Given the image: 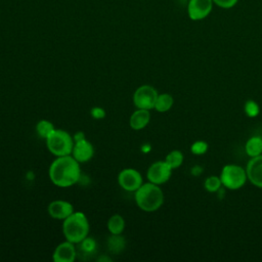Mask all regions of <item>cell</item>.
<instances>
[{
	"label": "cell",
	"instance_id": "1",
	"mask_svg": "<svg viewBox=\"0 0 262 262\" xmlns=\"http://www.w3.org/2000/svg\"><path fill=\"white\" fill-rule=\"evenodd\" d=\"M50 181L58 187H70L76 184L81 177L80 163L72 156L56 157L48 170Z\"/></svg>",
	"mask_w": 262,
	"mask_h": 262
},
{
	"label": "cell",
	"instance_id": "2",
	"mask_svg": "<svg viewBox=\"0 0 262 262\" xmlns=\"http://www.w3.org/2000/svg\"><path fill=\"white\" fill-rule=\"evenodd\" d=\"M89 221L86 215L77 211L72 213L62 221V233L67 241L77 245L85 239L89 234Z\"/></svg>",
	"mask_w": 262,
	"mask_h": 262
},
{
	"label": "cell",
	"instance_id": "3",
	"mask_svg": "<svg viewBox=\"0 0 262 262\" xmlns=\"http://www.w3.org/2000/svg\"><path fill=\"white\" fill-rule=\"evenodd\" d=\"M136 205L144 212L157 211L164 202V193L158 184L146 182L135 191Z\"/></svg>",
	"mask_w": 262,
	"mask_h": 262
},
{
	"label": "cell",
	"instance_id": "4",
	"mask_svg": "<svg viewBox=\"0 0 262 262\" xmlns=\"http://www.w3.org/2000/svg\"><path fill=\"white\" fill-rule=\"evenodd\" d=\"M48 150L55 157L72 155L74 146L73 136L61 129H54L45 139Z\"/></svg>",
	"mask_w": 262,
	"mask_h": 262
},
{
	"label": "cell",
	"instance_id": "5",
	"mask_svg": "<svg viewBox=\"0 0 262 262\" xmlns=\"http://www.w3.org/2000/svg\"><path fill=\"white\" fill-rule=\"evenodd\" d=\"M221 183L229 189L241 188L247 179L246 171L236 165H226L221 171Z\"/></svg>",
	"mask_w": 262,
	"mask_h": 262
},
{
	"label": "cell",
	"instance_id": "6",
	"mask_svg": "<svg viewBox=\"0 0 262 262\" xmlns=\"http://www.w3.org/2000/svg\"><path fill=\"white\" fill-rule=\"evenodd\" d=\"M157 90L150 85H142L138 87L133 94V103L137 108L151 110L155 108L158 98Z\"/></svg>",
	"mask_w": 262,
	"mask_h": 262
},
{
	"label": "cell",
	"instance_id": "7",
	"mask_svg": "<svg viewBox=\"0 0 262 262\" xmlns=\"http://www.w3.org/2000/svg\"><path fill=\"white\" fill-rule=\"evenodd\" d=\"M118 183L124 190L135 192L143 182L142 176L137 170L133 168H126L119 173Z\"/></svg>",
	"mask_w": 262,
	"mask_h": 262
},
{
	"label": "cell",
	"instance_id": "8",
	"mask_svg": "<svg viewBox=\"0 0 262 262\" xmlns=\"http://www.w3.org/2000/svg\"><path fill=\"white\" fill-rule=\"evenodd\" d=\"M172 168L166 163V161H158L152 163L146 172L147 180L155 184H163L171 177Z\"/></svg>",
	"mask_w": 262,
	"mask_h": 262
},
{
	"label": "cell",
	"instance_id": "9",
	"mask_svg": "<svg viewBox=\"0 0 262 262\" xmlns=\"http://www.w3.org/2000/svg\"><path fill=\"white\" fill-rule=\"evenodd\" d=\"M213 7V0H189L187 13L190 19L201 20L206 18Z\"/></svg>",
	"mask_w": 262,
	"mask_h": 262
},
{
	"label": "cell",
	"instance_id": "10",
	"mask_svg": "<svg viewBox=\"0 0 262 262\" xmlns=\"http://www.w3.org/2000/svg\"><path fill=\"white\" fill-rule=\"evenodd\" d=\"M47 211L51 218L62 221L75 212L73 205L64 200H55L50 202Z\"/></svg>",
	"mask_w": 262,
	"mask_h": 262
},
{
	"label": "cell",
	"instance_id": "11",
	"mask_svg": "<svg viewBox=\"0 0 262 262\" xmlns=\"http://www.w3.org/2000/svg\"><path fill=\"white\" fill-rule=\"evenodd\" d=\"M77 257V250L75 244L64 241L56 246L53 251L52 259L54 262H73Z\"/></svg>",
	"mask_w": 262,
	"mask_h": 262
},
{
	"label": "cell",
	"instance_id": "12",
	"mask_svg": "<svg viewBox=\"0 0 262 262\" xmlns=\"http://www.w3.org/2000/svg\"><path fill=\"white\" fill-rule=\"evenodd\" d=\"M94 155V147L91 142H89L86 138L75 141L72 156L79 162V163H86L92 159Z\"/></svg>",
	"mask_w": 262,
	"mask_h": 262
},
{
	"label": "cell",
	"instance_id": "13",
	"mask_svg": "<svg viewBox=\"0 0 262 262\" xmlns=\"http://www.w3.org/2000/svg\"><path fill=\"white\" fill-rule=\"evenodd\" d=\"M247 178L257 187L262 188V156L253 157L247 165Z\"/></svg>",
	"mask_w": 262,
	"mask_h": 262
},
{
	"label": "cell",
	"instance_id": "14",
	"mask_svg": "<svg viewBox=\"0 0 262 262\" xmlns=\"http://www.w3.org/2000/svg\"><path fill=\"white\" fill-rule=\"evenodd\" d=\"M150 120V114L148 110L143 108H137L135 112L132 113L129 125L133 130H141L147 126Z\"/></svg>",
	"mask_w": 262,
	"mask_h": 262
},
{
	"label": "cell",
	"instance_id": "15",
	"mask_svg": "<svg viewBox=\"0 0 262 262\" xmlns=\"http://www.w3.org/2000/svg\"><path fill=\"white\" fill-rule=\"evenodd\" d=\"M106 226L111 234H122L125 229V220L121 215L115 214L110 217Z\"/></svg>",
	"mask_w": 262,
	"mask_h": 262
},
{
	"label": "cell",
	"instance_id": "16",
	"mask_svg": "<svg viewBox=\"0 0 262 262\" xmlns=\"http://www.w3.org/2000/svg\"><path fill=\"white\" fill-rule=\"evenodd\" d=\"M246 152L251 158L262 154V138L258 136L251 137L246 143Z\"/></svg>",
	"mask_w": 262,
	"mask_h": 262
},
{
	"label": "cell",
	"instance_id": "17",
	"mask_svg": "<svg viewBox=\"0 0 262 262\" xmlns=\"http://www.w3.org/2000/svg\"><path fill=\"white\" fill-rule=\"evenodd\" d=\"M173 102H174L173 97L170 94H168V93L159 94L158 98L156 100L155 108L160 113H165L172 107Z\"/></svg>",
	"mask_w": 262,
	"mask_h": 262
},
{
	"label": "cell",
	"instance_id": "18",
	"mask_svg": "<svg viewBox=\"0 0 262 262\" xmlns=\"http://www.w3.org/2000/svg\"><path fill=\"white\" fill-rule=\"evenodd\" d=\"M108 250L114 253H120L125 247V239L121 234H112L107 239Z\"/></svg>",
	"mask_w": 262,
	"mask_h": 262
},
{
	"label": "cell",
	"instance_id": "19",
	"mask_svg": "<svg viewBox=\"0 0 262 262\" xmlns=\"http://www.w3.org/2000/svg\"><path fill=\"white\" fill-rule=\"evenodd\" d=\"M54 129L55 128L53 124L48 120H40L36 125V131L38 135L43 139H46Z\"/></svg>",
	"mask_w": 262,
	"mask_h": 262
},
{
	"label": "cell",
	"instance_id": "20",
	"mask_svg": "<svg viewBox=\"0 0 262 262\" xmlns=\"http://www.w3.org/2000/svg\"><path fill=\"white\" fill-rule=\"evenodd\" d=\"M165 161H166V163H167L172 169H176V168H178V167L181 166V164H182V162H183V155H182V152H181L180 150L175 149V150L170 151V152L167 155Z\"/></svg>",
	"mask_w": 262,
	"mask_h": 262
},
{
	"label": "cell",
	"instance_id": "21",
	"mask_svg": "<svg viewBox=\"0 0 262 262\" xmlns=\"http://www.w3.org/2000/svg\"><path fill=\"white\" fill-rule=\"evenodd\" d=\"M221 179L216 176H210L205 181V188L210 192H215L220 189Z\"/></svg>",
	"mask_w": 262,
	"mask_h": 262
},
{
	"label": "cell",
	"instance_id": "22",
	"mask_svg": "<svg viewBox=\"0 0 262 262\" xmlns=\"http://www.w3.org/2000/svg\"><path fill=\"white\" fill-rule=\"evenodd\" d=\"M80 249H81V252L83 254H91L93 252H95V248H96V244H95V241L92 239L91 237H86L85 239H83L81 243H80Z\"/></svg>",
	"mask_w": 262,
	"mask_h": 262
},
{
	"label": "cell",
	"instance_id": "23",
	"mask_svg": "<svg viewBox=\"0 0 262 262\" xmlns=\"http://www.w3.org/2000/svg\"><path fill=\"white\" fill-rule=\"evenodd\" d=\"M245 112L249 117L254 118V117L258 116L260 108H259V105L257 104V102H255L254 100H248L245 104Z\"/></svg>",
	"mask_w": 262,
	"mask_h": 262
},
{
	"label": "cell",
	"instance_id": "24",
	"mask_svg": "<svg viewBox=\"0 0 262 262\" xmlns=\"http://www.w3.org/2000/svg\"><path fill=\"white\" fill-rule=\"evenodd\" d=\"M190 149L193 155H203L207 151L208 144L205 141H195L192 143Z\"/></svg>",
	"mask_w": 262,
	"mask_h": 262
},
{
	"label": "cell",
	"instance_id": "25",
	"mask_svg": "<svg viewBox=\"0 0 262 262\" xmlns=\"http://www.w3.org/2000/svg\"><path fill=\"white\" fill-rule=\"evenodd\" d=\"M237 1L238 0H213V3L221 8H231L237 3Z\"/></svg>",
	"mask_w": 262,
	"mask_h": 262
},
{
	"label": "cell",
	"instance_id": "26",
	"mask_svg": "<svg viewBox=\"0 0 262 262\" xmlns=\"http://www.w3.org/2000/svg\"><path fill=\"white\" fill-rule=\"evenodd\" d=\"M91 116L94 119H102L105 116V112L103 108H101L99 106H95L91 110Z\"/></svg>",
	"mask_w": 262,
	"mask_h": 262
},
{
	"label": "cell",
	"instance_id": "27",
	"mask_svg": "<svg viewBox=\"0 0 262 262\" xmlns=\"http://www.w3.org/2000/svg\"><path fill=\"white\" fill-rule=\"evenodd\" d=\"M73 138H74V141H78V140L84 139V138H86V137H85V135H84L83 132H78L77 134H75V136H74Z\"/></svg>",
	"mask_w": 262,
	"mask_h": 262
},
{
	"label": "cell",
	"instance_id": "28",
	"mask_svg": "<svg viewBox=\"0 0 262 262\" xmlns=\"http://www.w3.org/2000/svg\"><path fill=\"white\" fill-rule=\"evenodd\" d=\"M191 172H192V174H193V175H200V174H201V172H202V168H201V167H199V166H195V167H193V168H192Z\"/></svg>",
	"mask_w": 262,
	"mask_h": 262
}]
</instances>
